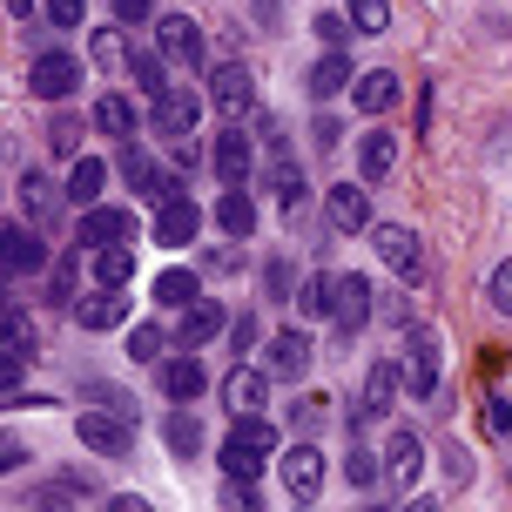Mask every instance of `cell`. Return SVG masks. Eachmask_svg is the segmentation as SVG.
I'll return each mask as SVG.
<instances>
[{
	"instance_id": "obj_2",
	"label": "cell",
	"mask_w": 512,
	"mask_h": 512,
	"mask_svg": "<svg viewBox=\"0 0 512 512\" xmlns=\"http://www.w3.org/2000/svg\"><path fill=\"white\" fill-rule=\"evenodd\" d=\"M196 122H203V95L196 88H169L162 102H149V128L176 149V142H189L196 135Z\"/></svg>"
},
{
	"instance_id": "obj_1",
	"label": "cell",
	"mask_w": 512,
	"mask_h": 512,
	"mask_svg": "<svg viewBox=\"0 0 512 512\" xmlns=\"http://www.w3.org/2000/svg\"><path fill=\"white\" fill-rule=\"evenodd\" d=\"M270 452H277V425L270 418H236V432L223 438V479L256 486V472L270 465Z\"/></svg>"
},
{
	"instance_id": "obj_47",
	"label": "cell",
	"mask_w": 512,
	"mask_h": 512,
	"mask_svg": "<svg viewBox=\"0 0 512 512\" xmlns=\"http://www.w3.org/2000/svg\"><path fill=\"white\" fill-rule=\"evenodd\" d=\"M27 358H14V351H0V398H14V384H21Z\"/></svg>"
},
{
	"instance_id": "obj_12",
	"label": "cell",
	"mask_w": 512,
	"mask_h": 512,
	"mask_svg": "<svg viewBox=\"0 0 512 512\" xmlns=\"http://www.w3.org/2000/svg\"><path fill=\"white\" fill-rule=\"evenodd\" d=\"M196 236H203V209L189 203V196L155 209V243H162V250H189Z\"/></svg>"
},
{
	"instance_id": "obj_44",
	"label": "cell",
	"mask_w": 512,
	"mask_h": 512,
	"mask_svg": "<svg viewBox=\"0 0 512 512\" xmlns=\"http://www.w3.org/2000/svg\"><path fill=\"white\" fill-rule=\"evenodd\" d=\"M486 432L492 438H512V405H506V398H486Z\"/></svg>"
},
{
	"instance_id": "obj_35",
	"label": "cell",
	"mask_w": 512,
	"mask_h": 512,
	"mask_svg": "<svg viewBox=\"0 0 512 512\" xmlns=\"http://www.w3.org/2000/svg\"><path fill=\"white\" fill-rule=\"evenodd\" d=\"M344 479H351V486H378V479H384V459H378V452H364V445H351V459H344Z\"/></svg>"
},
{
	"instance_id": "obj_57",
	"label": "cell",
	"mask_w": 512,
	"mask_h": 512,
	"mask_svg": "<svg viewBox=\"0 0 512 512\" xmlns=\"http://www.w3.org/2000/svg\"><path fill=\"white\" fill-rule=\"evenodd\" d=\"M14 465H27V445H21V452H7V459H0V472H14Z\"/></svg>"
},
{
	"instance_id": "obj_31",
	"label": "cell",
	"mask_w": 512,
	"mask_h": 512,
	"mask_svg": "<svg viewBox=\"0 0 512 512\" xmlns=\"http://www.w3.org/2000/svg\"><path fill=\"white\" fill-rule=\"evenodd\" d=\"M54 203H61V196H54V182L27 169V176H21V216H27V223H48Z\"/></svg>"
},
{
	"instance_id": "obj_46",
	"label": "cell",
	"mask_w": 512,
	"mask_h": 512,
	"mask_svg": "<svg viewBox=\"0 0 512 512\" xmlns=\"http://www.w3.org/2000/svg\"><path fill=\"white\" fill-rule=\"evenodd\" d=\"M310 142H317V149H337V142H344V122H337V115H317Z\"/></svg>"
},
{
	"instance_id": "obj_16",
	"label": "cell",
	"mask_w": 512,
	"mask_h": 512,
	"mask_svg": "<svg viewBox=\"0 0 512 512\" xmlns=\"http://www.w3.org/2000/svg\"><path fill=\"white\" fill-rule=\"evenodd\" d=\"M324 216H331V230H337V236L371 230V189H351V182H337L331 196H324Z\"/></svg>"
},
{
	"instance_id": "obj_25",
	"label": "cell",
	"mask_w": 512,
	"mask_h": 512,
	"mask_svg": "<svg viewBox=\"0 0 512 512\" xmlns=\"http://www.w3.org/2000/svg\"><path fill=\"white\" fill-rule=\"evenodd\" d=\"M351 102H358L364 115H384V108L398 102V75H391V68H371V75H358V88H351Z\"/></svg>"
},
{
	"instance_id": "obj_61",
	"label": "cell",
	"mask_w": 512,
	"mask_h": 512,
	"mask_svg": "<svg viewBox=\"0 0 512 512\" xmlns=\"http://www.w3.org/2000/svg\"><path fill=\"white\" fill-rule=\"evenodd\" d=\"M297 512H304V506H297Z\"/></svg>"
},
{
	"instance_id": "obj_59",
	"label": "cell",
	"mask_w": 512,
	"mask_h": 512,
	"mask_svg": "<svg viewBox=\"0 0 512 512\" xmlns=\"http://www.w3.org/2000/svg\"><path fill=\"white\" fill-rule=\"evenodd\" d=\"M0 317H14V310H7V283H0Z\"/></svg>"
},
{
	"instance_id": "obj_52",
	"label": "cell",
	"mask_w": 512,
	"mask_h": 512,
	"mask_svg": "<svg viewBox=\"0 0 512 512\" xmlns=\"http://www.w3.org/2000/svg\"><path fill=\"white\" fill-rule=\"evenodd\" d=\"M108 512H155L142 492H122V499H108Z\"/></svg>"
},
{
	"instance_id": "obj_10",
	"label": "cell",
	"mask_w": 512,
	"mask_h": 512,
	"mask_svg": "<svg viewBox=\"0 0 512 512\" xmlns=\"http://www.w3.org/2000/svg\"><path fill=\"white\" fill-rule=\"evenodd\" d=\"M371 236H378V256H384V263H391L405 283L425 277V243H418V230H405V223H378Z\"/></svg>"
},
{
	"instance_id": "obj_13",
	"label": "cell",
	"mask_w": 512,
	"mask_h": 512,
	"mask_svg": "<svg viewBox=\"0 0 512 512\" xmlns=\"http://www.w3.org/2000/svg\"><path fill=\"white\" fill-rule=\"evenodd\" d=\"M418 472H425V438L398 425V432L384 438V479H398V486H418Z\"/></svg>"
},
{
	"instance_id": "obj_39",
	"label": "cell",
	"mask_w": 512,
	"mask_h": 512,
	"mask_svg": "<svg viewBox=\"0 0 512 512\" xmlns=\"http://www.w3.org/2000/svg\"><path fill=\"white\" fill-rule=\"evenodd\" d=\"M48 149H54V155H81V122H75V115H54Z\"/></svg>"
},
{
	"instance_id": "obj_6",
	"label": "cell",
	"mask_w": 512,
	"mask_h": 512,
	"mask_svg": "<svg viewBox=\"0 0 512 512\" xmlns=\"http://www.w3.org/2000/svg\"><path fill=\"white\" fill-rule=\"evenodd\" d=\"M371 297H378V290H371V277H358V270L331 277V317H337V331H344V337L371 324V310H378Z\"/></svg>"
},
{
	"instance_id": "obj_33",
	"label": "cell",
	"mask_w": 512,
	"mask_h": 512,
	"mask_svg": "<svg viewBox=\"0 0 512 512\" xmlns=\"http://www.w3.org/2000/svg\"><path fill=\"white\" fill-rule=\"evenodd\" d=\"M128 81H135V95H149V102H162L176 81H162V54H135L128 61Z\"/></svg>"
},
{
	"instance_id": "obj_23",
	"label": "cell",
	"mask_w": 512,
	"mask_h": 512,
	"mask_svg": "<svg viewBox=\"0 0 512 512\" xmlns=\"http://www.w3.org/2000/svg\"><path fill=\"white\" fill-rule=\"evenodd\" d=\"M216 223H223V236H230V243H250V236H256V203H250V189H223Z\"/></svg>"
},
{
	"instance_id": "obj_41",
	"label": "cell",
	"mask_w": 512,
	"mask_h": 512,
	"mask_svg": "<svg viewBox=\"0 0 512 512\" xmlns=\"http://www.w3.org/2000/svg\"><path fill=\"white\" fill-rule=\"evenodd\" d=\"M310 27H317V41H324V48H344V41H351V21H344V14H317V21H310Z\"/></svg>"
},
{
	"instance_id": "obj_27",
	"label": "cell",
	"mask_w": 512,
	"mask_h": 512,
	"mask_svg": "<svg viewBox=\"0 0 512 512\" xmlns=\"http://www.w3.org/2000/svg\"><path fill=\"white\" fill-rule=\"evenodd\" d=\"M135 122H142V115H135L128 95H102V102H95V128L115 135V142H135Z\"/></svg>"
},
{
	"instance_id": "obj_24",
	"label": "cell",
	"mask_w": 512,
	"mask_h": 512,
	"mask_svg": "<svg viewBox=\"0 0 512 512\" xmlns=\"http://www.w3.org/2000/svg\"><path fill=\"white\" fill-rule=\"evenodd\" d=\"M351 81H358V75H351V54L337 48V54H324V61L310 68V81H304V88L317 95V102H331V95H344V88H351Z\"/></svg>"
},
{
	"instance_id": "obj_30",
	"label": "cell",
	"mask_w": 512,
	"mask_h": 512,
	"mask_svg": "<svg viewBox=\"0 0 512 512\" xmlns=\"http://www.w3.org/2000/svg\"><path fill=\"white\" fill-rule=\"evenodd\" d=\"M162 438H169V452H176V459H196V452H203V418H196V411H169Z\"/></svg>"
},
{
	"instance_id": "obj_56",
	"label": "cell",
	"mask_w": 512,
	"mask_h": 512,
	"mask_svg": "<svg viewBox=\"0 0 512 512\" xmlns=\"http://www.w3.org/2000/svg\"><path fill=\"white\" fill-rule=\"evenodd\" d=\"M398 512H445V506H438V499H405Z\"/></svg>"
},
{
	"instance_id": "obj_14",
	"label": "cell",
	"mask_w": 512,
	"mask_h": 512,
	"mask_svg": "<svg viewBox=\"0 0 512 512\" xmlns=\"http://www.w3.org/2000/svg\"><path fill=\"white\" fill-rule=\"evenodd\" d=\"M128 236H135V209H108V203L81 209V243L88 250H108V243H128Z\"/></svg>"
},
{
	"instance_id": "obj_42",
	"label": "cell",
	"mask_w": 512,
	"mask_h": 512,
	"mask_svg": "<svg viewBox=\"0 0 512 512\" xmlns=\"http://www.w3.org/2000/svg\"><path fill=\"white\" fill-rule=\"evenodd\" d=\"M445 479H452V486H472V452H465L459 438L445 445Z\"/></svg>"
},
{
	"instance_id": "obj_4",
	"label": "cell",
	"mask_w": 512,
	"mask_h": 512,
	"mask_svg": "<svg viewBox=\"0 0 512 512\" xmlns=\"http://www.w3.org/2000/svg\"><path fill=\"white\" fill-rule=\"evenodd\" d=\"M75 88H81V61H75V54H61V48L34 54V68H27V95H41V102H68Z\"/></svg>"
},
{
	"instance_id": "obj_60",
	"label": "cell",
	"mask_w": 512,
	"mask_h": 512,
	"mask_svg": "<svg viewBox=\"0 0 512 512\" xmlns=\"http://www.w3.org/2000/svg\"><path fill=\"white\" fill-rule=\"evenodd\" d=\"M256 7H263V14H277V0H256Z\"/></svg>"
},
{
	"instance_id": "obj_55",
	"label": "cell",
	"mask_w": 512,
	"mask_h": 512,
	"mask_svg": "<svg viewBox=\"0 0 512 512\" xmlns=\"http://www.w3.org/2000/svg\"><path fill=\"white\" fill-rule=\"evenodd\" d=\"M0 7H7V14H14V21H21V27L34 21V0H0Z\"/></svg>"
},
{
	"instance_id": "obj_54",
	"label": "cell",
	"mask_w": 512,
	"mask_h": 512,
	"mask_svg": "<svg viewBox=\"0 0 512 512\" xmlns=\"http://www.w3.org/2000/svg\"><path fill=\"white\" fill-rule=\"evenodd\" d=\"M270 297H290V263H270Z\"/></svg>"
},
{
	"instance_id": "obj_5",
	"label": "cell",
	"mask_w": 512,
	"mask_h": 512,
	"mask_svg": "<svg viewBox=\"0 0 512 512\" xmlns=\"http://www.w3.org/2000/svg\"><path fill=\"white\" fill-rule=\"evenodd\" d=\"M75 432L95 459H128V452H135V425H128L122 411H81Z\"/></svg>"
},
{
	"instance_id": "obj_50",
	"label": "cell",
	"mask_w": 512,
	"mask_h": 512,
	"mask_svg": "<svg viewBox=\"0 0 512 512\" xmlns=\"http://www.w3.org/2000/svg\"><path fill=\"white\" fill-rule=\"evenodd\" d=\"M149 7H155V0H115V14H122V27H142V21H149Z\"/></svg>"
},
{
	"instance_id": "obj_20",
	"label": "cell",
	"mask_w": 512,
	"mask_h": 512,
	"mask_svg": "<svg viewBox=\"0 0 512 512\" xmlns=\"http://www.w3.org/2000/svg\"><path fill=\"white\" fill-rule=\"evenodd\" d=\"M263 391H270V378L250 371V364H236L230 378H223V405H230L236 418H263Z\"/></svg>"
},
{
	"instance_id": "obj_8",
	"label": "cell",
	"mask_w": 512,
	"mask_h": 512,
	"mask_svg": "<svg viewBox=\"0 0 512 512\" xmlns=\"http://www.w3.org/2000/svg\"><path fill=\"white\" fill-rule=\"evenodd\" d=\"M310 358H317V344H310L297 324L290 331H277L270 337V351H263V378H283V384H297L310 371Z\"/></svg>"
},
{
	"instance_id": "obj_26",
	"label": "cell",
	"mask_w": 512,
	"mask_h": 512,
	"mask_svg": "<svg viewBox=\"0 0 512 512\" xmlns=\"http://www.w3.org/2000/svg\"><path fill=\"white\" fill-rule=\"evenodd\" d=\"M149 290H155V304H162V310H189L196 297H203V283H196V270H162V277H155Z\"/></svg>"
},
{
	"instance_id": "obj_28",
	"label": "cell",
	"mask_w": 512,
	"mask_h": 512,
	"mask_svg": "<svg viewBox=\"0 0 512 512\" xmlns=\"http://www.w3.org/2000/svg\"><path fill=\"white\" fill-rule=\"evenodd\" d=\"M128 277H135V250H128V243L95 250V283H102V290H128Z\"/></svg>"
},
{
	"instance_id": "obj_22",
	"label": "cell",
	"mask_w": 512,
	"mask_h": 512,
	"mask_svg": "<svg viewBox=\"0 0 512 512\" xmlns=\"http://www.w3.org/2000/svg\"><path fill=\"white\" fill-rule=\"evenodd\" d=\"M391 169H398V135H391V128H371V135L358 142V176L364 182H384Z\"/></svg>"
},
{
	"instance_id": "obj_18",
	"label": "cell",
	"mask_w": 512,
	"mask_h": 512,
	"mask_svg": "<svg viewBox=\"0 0 512 512\" xmlns=\"http://www.w3.org/2000/svg\"><path fill=\"white\" fill-rule=\"evenodd\" d=\"M102 182H108V162H102V155H75V169H68V182H61V203L95 209V203H102Z\"/></svg>"
},
{
	"instance_id": "obj_48",
	"label": "cell",
	"mask_w": 512,
	"mask_h": 512,
	"mask_svg": "<svg viewBox=\"0 0 512 512\" xmlns=\"http://www.w3.org/2000/svg\"><path fill=\"white\" fill-rule=\"evenodd\" d=\"M81 14H88V0H48V21L54 27H75Z\"/></svg>"
},
{
	"instance_id": "obj_49",
	"label": "cell",
	"mask_w": 512,
	"mask_h": 512,
	"mask_svg": "<svg viewBox=\"0 0 512 512\" xmlns=\"http://www.w3.org/2000/svg\"><path fill=\"white\" fill-rule=\"evenodd\" d=\"M54 297H61V304L75 297V256H61V263H54Z\"/></svg>"
},
{
	"instance_id": "obj_19",
	"label": "cell",
	"mask_w": 512,
	"mask_h": 512,
	"mask_svg": "<svg viewBox=\"0 0 512 512\" xmlns=\"http://www.w3.org/2000/svg\"><path fill=\"white\" fill-rule=\"evenodd\" d=\"M250 169H256L250 135H243V128H223V135H216V176L230 182V189H243V182H250Z\"/></svg>"
},
{
	"instance_id": "obj_11",
	"label": "cell",
	"mask_w": 512,
	"mask_h": 512,
	"mask_svg": "<svg viewBox=\"0 0 512 512\" xmlns=\"http://www.w3.org/2000/svg\"><path fill=\"white\" fill-rule=\"evenodd\" d=\"M405 391L411 398H438V331L405 337Z\"/></svg>"
},
{
	"instance_id": "obj_9",
	"label": "cell",
	"mask_w": 512,
	"mask_h": 512,
	"mask_svg": "<svg viewBox=\"0 0 512 512\" xmlns=\"http://www.w3.org/2000/svg\"><path fill=\"white\" fill-rule=\"evenodd\" d=\"M155 54L176 61V68H196L203 61V27L189 21V14H162L155 21Z\"/></svg>"
},
{
	"instance_id": "obj_51",
	"label": "cell",
	"mask_w": 512,
	"mask_h": 512,
	"mask_svg": "<svg viewBox=\"0 0 512 512\" xmlns=\"http://www.w3.org/2000/svg\"><path fill=\"white\" fill-rule=\"evenodd\" d=\"M14 243H21V230H14V223H0V270H14Z\"/></svg>"
},
{
	"instance_id": "obj_43",
	"label": "cell",
	"mask_w": 512,
	"mask_h": 512,
	"mask_svg": "<svg viewBox=\"0 0 512 512\" xmlns=\"http://www.w3.org/2000/svg\"><path fill=\"white\" fill-rule=\"evenodd\" d=\"M223 512H263V499H256V486H223Z\"/></svg>"
},
{
	"instance_id": "obj_40",
	"label": "cell",
	"mask_w": 512,
	"mask_h": 512,
	"mask_svg": "<svg viewBox=\"0 0 512 512\" xmlns=\"http://www.w3.org/2000/svg\"><path fill=\"white\" fill-rule=\"evenodd\" d=\"M486 304H492V310H506V317H512V263H499V270L486 277Z\"/></svg>"
},
{
	"instance_id": "obj_3",
	"label": "cell",
	"mask_w": 512,
	"mask_h": 512,
	"mask_svg": "<svg viewBox=\"0 0 512 512\" xmlns=\"http://www.w3.org/2000/svg\"><path fill=\"white\" fill-rule=\"evenodd\" d=\"M209 102H216V115L230 128H243V115L256 108V75L243 68V61H223L216 75H209Z\"/></svg>"
},
{
	"instance_id": "obj_34",
	"label": "cell",
	"mask_w": 512,
	"mask_h": 512,
	"mask_svg": "<svg viewBox=\"0 0 512 512\" xmlns=\"http://www.w3.org/2000/svg\"><path fill=\"white\" fill-rule=\"evenodd\" d=\"M344 21H351V34H384L391 27V0H344Z\"/></svg>"
},
{
	"instance_id": "obj_17",
	"label": "cell",
	"mask_w": 512,
	"mask_h": 512,
	"mask_svg": "<svg viewBox=\"0 0 512 512\" xmlns=\"http://www.w3.org/2000/svg\"><path fill=\"white\" fill-rule=\"evenodd\" d=\"M223 331H230L223 304H216V297H196V304L182 310V324H176V344H182V351H196V344H209V337H223Z\"/></svg>"
},
{
	"instance_id": "obj_7",
	"label": "cell",
	"mask_w": 512,
	"mask_h": 512,
	"mask_svg": "<svg viewBox=\"0 0 512 512\" xmlns=\"http://www.w3.org/2000/svg\"><path fill=\"white\" fill-rule=\"evenodd\" d=\"M277 472H283V486H290V499H297V506H310V499L324 492V452H317L310 438H297V445L283 452Z\"/></svg>"
},
{
	"instance_id": "obj_38",
	"label": "cell",
	"mask_w": 512,
	"mask_h": 512,
	"mask_svg": "<svg viewBox=\"0 0 512 512\" xmlns=\"http://www.w3.org/2000/svg\"><path fill=\"white\" fill-rule=\"evenodd\" d=\"M297 310H304V317H331V277H324V270L297 290Z\"/></svg>"
},
{
	"instance_id": "obj_58",
	"label": "cell",
	"mask_w": 512,
	"mask_h": 512,
	"mask_svg": "<svg viewBox=\"0 0 512 512\" xmlns=\"http://www.w3.org/2000/svg\"><path fill=\"white\" fill-rule=\"evenodd\" d=\"M7 452H21V438H14V432H0V459H7Z\"/></svg>"
},
{
	"instance_id": "obj_37",
	"label": "cell",
	"mask_w": 512,
	"mask_h": 512,
	"mask_svg": "<svg viewBox=\"0 0 512 512\" xmlns=\"http://www.w3.org/2000/svg\"><path fill=\"white\" fill-rule=\"evenodd\" d=\"M324 411H331V398H324V391H304V398H297V405H290V425H297V432H317V425H324Z\"/></svg>"
},
{
	"instance_id": "obj_21",
	"label": "cell",
	"mask_w": 512,
	"mask_h": 512,
	"mask_svg": "<svg viewBox=\"0 0 512 512\" xmlns=\"http://www.w3.org/2000/svg\"><path fill=\"white\" fill-rule=\"evenodd\" d=\"M203 384H209V371L196 364V351L162 364V398H169V405H196V398H203Z\"/></svg>"
},
{
	"instance_id": "obj_15",
	"label": "cell",
	"mask_w": 512,
	"mask_h": 512,
	"mask_svg": "<svg viewBox=\"0 0 512 512\" xmlns=\"http://www.w3.org/2000/svg\"><path fill=\"white\" fill-rule=\"evenodd\" d=\"M128 317H135V297H122V290H95V297H81V304H75L81 331H122Z\"/></svg>"
},
{
	"instance_id": "obj_45",
	"label": "cell",
	"mask_w": 512,
	"mask_h": 512,
	"mask_svg": "<svg viewBox=\"0 0 512 512\" xmlns=\"http://www.w3.org/2000/svg\"><path fill=\"white\" fill-rule=\"evenodd\" d=\"M256 337H263V331H256V317H250V310H243V317H230V344H236V358L250 351Z\"/></svg>"
},
{
	"instance_id": "obj_36",
	"label": "cell",
	"mask_w": 512,
	"mask_h": 512,
	"mask_svg": "<svg viewBox=\"0 0 512 512\" xmlns=\"http://www.w3.org/2000/svg\"><path fill=\"white\" fill-rule=\"evenodd\" d=\"M162 344H169V331H162V324H135V331H128V358L149 364V358H162Z\"/></svg>"
},
{
	"instance_id": "obj_29",
	"label": "cell",
	"mask_w": 512,
	"mask_h": 512,
	"mask_svg": "<svg viewBox=\"0 0 512 512\" xmlns=\"http://www.w3.org/2000/svg\"><path fill=\"white\" fill-rule=\"evenodd\" d=\"M391 405H398V371H391V364H378V371H371V384H364L358 418H391Z\"/></svg>"
},
{
	"instance_id": "obj_53",
	"label": "cell",
	"mask_w": 512,
	"mask_h": 512,
	"mask_svg": "<svg viewBox=\"0 0 512 512\" xmlns=\"http://www.w3.org/2000/svg\"><path fill=\"white\" fill-rule=\"evenodd\" d=\"M371 317H384V324H398V331H405V304H398V297H384V304L371 310Z\"/></svg>"
},
{
	"instance_id": "obj_32",
	"label": "cell",
	"mask_w": 512,
	"mask_h": 512,
	"mask_svg": "<svg viewBox=\"0 0 512 512\" xmlns=\"http://www.w3.org/2000/svg\"><path fill=\"white\" fill-rule=\"evenodd\" d=\"M88 61L102 68V75H128V48L115 27H95V41H88Z\"/></svg>"
}]
</instances>
